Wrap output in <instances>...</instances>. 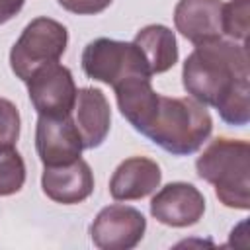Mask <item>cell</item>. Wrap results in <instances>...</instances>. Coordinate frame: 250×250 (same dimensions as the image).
I'll return each mask as SVG.
<instances>
[{
	"label": "cell",
	"instance_id": "1",
	"mask_svg": "<svg viewBox=\"0 0 250 250\" xmlns=\"http://www.w3.org/2000/svg\"><path fill=\"white\" fill-rule=\"evenodd\" d=\"M182 82L189 98L205 107H215L227 125H248L250 66L246 43L215 39L195 45L184 61Z\"/></svg>",
	"mask_w": 250,
	"mask_h": 250
},
{
	"label": "cell",
	"instance_id": "2",
	"mask_svg": "<svg viewBox=\"0 0 250 250\" xmlns=\"http://www.w3.org/2000/svg\"><path fill=\"white\" fill-rule=\"evenodd\" d=\"M213 131V119L203 104L186 98L158 94L150 121L143 135L174 156L197 152Z\"/></svg>",
	"mask_w": 250,
	"mask_h": 250
},
{
	"label": "cell",
	"instance_id": "3",
	"mask_svg": "<svg viewBox=\"0 0 250 250\" xmlns=\"http://www.w3.org/2000/svg\"><path fill=\"white\" fill-rule=\"evenodd\" d=\"M201 180L215 188L217 199L230 209L250 207V145L242 139L217 137L195 160Z\"/></svg>",
	"mask_w": 250,
	"mask_h": 250
},
{
	"label": "cell",
	"instance_id": "4",
	"mask_svg": "<svg viewBox=\"0 0 250 250\" xmlns=\"http://www.w3.org/2000/svg\"><path fill=\"white\" fill-rule=\"evenodd\" d=\"M66 43L68 31L61 21L47 16L31 20L10 51L12 72L27 82L39 66L57 62L66 51Z\"/></svg>",
	"mask_w": 250,
	"mask_h": 250
},
{
	"label": "cell",
	"instance_id": "5",
	"mask_svg": "<svg viewBox=\"0 0 250 250\" xmlns=\"http://www.w3.org/2000/svg\"><path fill=\"white\" fill-rule=\"evenodd\" d=\"M82 70L88 78L104 82L111 88L133 76H152L141 49L133 41L127 43L109 37H98L84 47Z\"/></svg>",
	"mask_w": 250,
	"mask_h": 250
},
{
	"label": "cell",
	"instance_id": "6",
	"mask_svg": "<svg viewBox=\"0 0 250 250\" xmlns=\"http://www.w3.org/2000/svg\"><path fill=\"white\" fill-rule=\"evenodd\" d=\"M25 84L31 105L39 115L64 117L72 113L78 88L70 68L62 66L59 61L39 66Z\"/></svg>",
	"mask_w": 250,
	"mask_h": 250
},
{
	"label": "cell",
	"instance_id": "7",
	"mask_svg": "<svg viewBox=\"0 0 250 250\" xmlns=\"http://www.w3.org/2000/svg\"><path fill=\"white\" fill-rule=\"evenodd\" d=\"M146 230L145 215L123 203L104 207L90 225V238L100 250H131Z\"/></svg>",
	"mask_w": 250,
	"mask_h": 250
},
{
	"label": "cell",
	"instance_id": "8",
	"mask_svg": "<svg viewBox=\"0 0 250 250\" xmlns=\"http://www.w3.org/2000/svg\"><path fill=\"white\" fill-rule=\"evenodd\" d=\"M35 148L43 166H62L78 160L84 145L72 115H39L35 125Z\"/></svg>",
	"mask_w": 250,
	"mask_h": 250
},
{
	"label": "cell",
	"instance_id": "9",
	"mask_svg": "<svg viewBox=\"0 0 250 250\" xmlns=\"http://www.w3.org/2000/svg\"><path fill=\"white\" fill-rule=\"evenodd\" d=\"M205 213L203 193L188 182H172L160 188L150 199V215L174 229H184L199 223Z\"/></svg>",
	"mask_w": 250,
	"mask_h": 250
},
{
	"label": "cell",
	"instance_id": "10",
	"mask_svg": "<svg viewBox=\"0 0 250 250\" xmlns=\"http://www.w3.org/2000/svg\"><path fill=\"white\" fill-rule=\"evenodd\" d=\"M41 188L43 193L55 203H82L94 191V174L90 164L82 158L62 166H45Z\"/></svg>",
	"mask_w": 250,
	"mask_h": 250
},
{
	"label": "cell",
	"instance_id": "11",
	"mask_svg": "<svg viewBox=\"0 0 250 250\" xmlns=\"http://www.w3.org/2000/svg\"><path fill=\"white\" fill-rule=\"evenodd\" d=\"M174 25L193 45L221 39L223 2L221 0H178L174 8Z\"/></svg>",
	"mask_w": 250,
	"mask_h": 250
},
{
	"label": "cell",
	"instance_id": "12",
	"mask_svg": "<svg viewBox=\"0 0 250 250\" xmlns=\"http://www.w3.org/2000/svg\"><path fill=\"white\" fill-rule=\"evenodd\" d=\"M70 115L84 148H98L105 141L111 127V109L100 88H80Z\"/></svg>",
	"mask_w": 250,
	"mask_h": 250
},
{
	"label": "cell",
	"instance_id": "13",
	"mask_svg": "<svg viewBox=\"0 0 250 250\" xmlns=\"http://www.w3.org/2000/svg\"><path fill=\"white\" fill-rule=\"evenodd\" d=\"M160 166L146 156L125 158L109 178V193L115 201H135L150 195L160 186Z\"/></svg>",
	"mask_w": 250,
	"mask_h": 250
},
{
	"label": "cell",
	"instance_id": "14",
	"mask_svg": "<svg viewBox=\"0 0 250 250\" xmlns=\"http://www.w3.org/2000/svg\"><path fill=\"white\" fill-rule=\"evenodd\" d=\"M133 43L141 49L150 74H162L178 62V43L170 27L162 23H150L137 31Z\"/></svg>",
	"mask_w": 250,
	"mask_h": 250
},
{
	"label": "cell",
	"instance_id": "15",
	"mask_svg": "<svg viewBox=\"0 0 250 250\" xmlns=\"http://www.w3.org/2000/svg\"><path fill=\"white\" fill-rule=\"evenodd\" d=\"M25 184V162L12 148H0V197L18 193Z\"/></svg>",
	"mask_w": 250,
	"mask_h": 250
},
{
	"label": "cell",
	"instance_id": "16",
	"mask_svg": "<svg viewBox=\"0 0 250 250\" xmlns=\"http://www.w3.org/2000/svg\"><path fill=\"white\" fill-rule=\"evenodd\" d=\"M248 12H250V0H230L223 4V35H229L230 41L246 43Z\"/></svg>",
	"mask_w": 250,
	"mask_h": 250
},
{
	"label": "cell",
	"instance_id": "17",
	"mask_svg": "<svg viewBox=\"0 0 250 250\" xmlns=\"http://www.w3.org/2000/svg\"><path fill=\"white\" fill-rule=\"evenodd\" d=\"M18 137H20V111L10 100L0 98V148L16 146Z\"/></svg>",
	"mask_w": 250,
	"mask_h": 250
},
{
	"label": "cell",
	"instance_id": "18",
	"mask_svg": "<svg viewBox=\"0 0 250 250\" xmlns=\"http://www.w3.org/2000/svg\"><path fill=\"white\" fill-rule=\"evenodd\" d=\"M66 12L76 16H94L104 12L113 0H57Z\"/></svg>",
	"mask_w": 250,
	"mask_h": 250
},
{
	"label": "cell",
	"instance_id": "19",
	"mask_svg": "<svg viewBox=\"0 0 250 250\" xmlns=\"http://www.w3.org/2000/svg\"><path fill=\"white\" fill-rule=\"evenodd\" d=\"M25 0H0V25L20 14Z\"/></svg>",
	"mask_w": 250,
	"mask_h": 250
}]
</instances>
